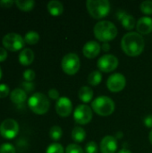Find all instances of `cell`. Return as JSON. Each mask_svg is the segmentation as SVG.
<instances>
[{"label": "cell", "instance_id": "19", "mask_svg": "<svg viewBox=\"0 0 152 153\" xmlns=\"http://www.w3.org/2000/svg\"><path fill=\"white\" fill-rule=\"evenodd\" d=\"M47 10L52 16H59L64 12V5L57 0H52L47 4Z\"/></svg>", "mask_w": 152, "mask_h": 153}, {"label": "cell", "instance_id": "20", "mask_svg": "<svg viewBox=\"0 0 152 153\" xmlns=\"http://www.w3.org/2000/svg\"><path fill=\"white\" fill-rule=\"evenodd\" d=\"M79 99L83 103H89L90 100H92L93 98V91L89 86H82L78 92Z\"/></svg>", "mask_w": 152, "mask_h": 153}, {"label": "cell", "instance_id": "32", "mask_svg": "<svg viewBox=\"0 0 152 153\" xmlns=\"http://www.w3.org/2000/svg\"><path fill=\"white\" fill-rule=\"evenodd\" d=\"M10 89L6 84H0V99L5 98L9 95Z\"/></svg>", "mask_w": 152, "mask_h": 153}, {"label": "cell", "instance_id": "34", "mask_svg": "<svg viewBox=\"0 0 152 153\" xmlns=\"http://www.w3.org/2000/svg\"><path fill=\"white\" fill-rule=\"evenodd\" d=\"M48 96L52 100H59V92L56 89H50L48 91Z\"/></svg>", "mask_w": 152, "mask_h": 153}, {"label": "cell", "instance_id": "2", "mask_svg": "<svg viewBox=\"0 0 152 153\" xmlns=\"http://www.w3.org/2000/svg\"><path fill=\"white\" fill-rule=\"evenodd\" d=\"M93 32L95 37L102 42L113 40L117 36V29L116 25L108 21H101L95 24Z\"/></svg>", "mask_w": 152, "mask_h": 153}, {"label": "cell", "instance_id": "11", "mask_svg": "<svg viewBox=\"0 0 152 153\" xmlns=\"http://www.w3.org/2000/svg\"><path fill=\"white\" fill-rule=\"evenodd\" d=\"M126 85V80L125 75L119 73L113 74L107 81V87L112 92H119L125 89Z\"/></svg>", "mask_w": 152, "mask_h": 153}, {"label": "cell", "instance_id": "8", "mask_svg": "<svg viewBox=\"0 0 152 153\" xmlns=\"http://www.w3.org/2000/svg\"><path fill=\"white\" fill-rule=\"evenodd\" d=\"M19 133L18 123L12 118H7L0 125V134L5 139H13Z\"/></svg>", "mask_w": 152, "mask_h": 153}, {"label": "cell", "instance_id": "4", "mask_svg": "<svg viewBox=\"0 0 152 153\" xmlns=\"http://www.w3.org/2000/svg\"><path fill=\"white\" fill-rule=\"evenodd\" d=\"M28 106L33 113L37 115H44L48 111L50 108V102L45 94L41 92H36L30 97L28 100Z\"/></svg>", "mask_w": 152, "mask_h": 153}, {"label": "cell", "instance_id": "16", "mask_svg": "<svg viewBox=\"0 0 152 153\" xmlns=\"http://www.w3.org/2000/svg\"><path fill=\"white\" fill-rule=\"evenodd\" d=\"M117 16H118V19L121 21L122 25L127 30H131L134 29V27L137 24L134 17L133 15H131V14H128V13H125L122 12L121 13H118Z\"/></svg>", "mask_w": 152, "mask_h": 153}, {"label": "cell", "instance_id": "28", "mask_svg": "<svg viewBox=\"0 0 152 153\" xmlns=\"http://www.w3.org/2000/svg\"><path fill=\"white\" fill-rule=\"evenodd\" d=\"M65 153H84V152L80 145L76 143H72L66 147Z\"/></svg>", "mask_w": 152, "mask_h": 153}, {"label": "cell", "instance_id": "14", "mask_svg": "<svg viewBox=\"0 0 152 153\" xmlns=\"http://www.w3.org/2000/svg\"><path fill=\"white\" fill-rule=\"evenodd\" d=\"M100 49H101V47L97 41L90 40L83 46L82 53L85 57L92 59V58H95L99 54Z\"/></svg>", "mask_w": 152, "mask_h": 153}, {"label": "cell", "instance_id": "1", "mask_svg": "<svg viewBox=\"0 0 152 153\" xmlns=\"http://www.w3.org/2000/svg\"><path fill=\"white\" fill-rule=\"evenodd\" d=\"M145 42L143 37L138 32H128L121 40V48L123 51L129 56H137L141 55L144 49Z\"/></svg>", "mask_w": 152, "mask_h": 153}, {"label": "cell", "instance_id": "24", "mask_svg": "<svg viewBox=\"0 0 152 153\" xmlns=\"http://www.w3.org/2000/svg\"><path fill=\"white\" fill-rule=\"evenodd\" d=\"M39 40V35L36 31H29L25 34L24 41L29 45H35Z\"/></svg>", "mask_w": 152, "mask_h": 153}, {"label": "cell", "instance_id": "12", "mask_svg": "<svg viewBox=\"0 0 152 153\" xmlns=\"http://www.w3.org/2000/svg\"><path fill=\"white\" fill-rule=\"evenodd\" d=\"M56 111L58 116L62 117H69L73 112V103L70 99L66 97H61L56 103Z\"/></svg>", "mask_w": 152, "mask_h": 153}, {"label": "cell", "instance_id": "21", "mask_svg": "<svg viewBox=\"0 0 152 153\" xmlns=\"http://www.w3.org/2000/svg\"><path fill=\"white\" fill-rule=\"evenodd\" d=\"M86 137V132L83 128L76 126L72 131V139L75 143H82L85 140Z\"/></svg>", "mask_w": 152, "mask_h": 153}, {"label": "cell", "instance_id": "13", "mask_svg": "<svg viewBox=\"0 0 152 153\" xmlns=\"http://www.w3.org/2000/svg\"><path fill=\"white\" fill-rule=\"evenodd\" d=\"M117 150V140L112 135L105 136L100 142L101 153H116Z\"/></svg>", "mask_w": 152, "mask_h": 153}, {"label": "cell", "instance_id": "40", "mask_svg": "<svg viewBox=\"0 0 152 153\" xmlns=\"http://www.w3.org/2000/svg\"><path fill=\"white\" fill-rule=\"evenodd\" d=\"M149 140H150V143H151V145H152V130L150 132V134H149Z\"/></svg>", "mask_w": 152, "mask_h": 153}, {"label": "cell", "instance_id": "9", "mask_svg": "<svg viewBox=\"0 0 152 153\" xmlns=\"http://www.w3.org/2000/svg\"><path fill=\"white\" fill-rule=\"evenodd\" d=\"M73 118L77 124L87 125L92 119V108L85 104L77 106L73 112Z\"/></svg>", "mask_w": 152, "mask_h": 153}, {"label": "cell", "instance_id": "18", "mask_svg": "<svg viewBox=\"0 0 152 153\" xmlns=\"http://www.w3.org/2000/svg\"><path fill=\"white\" fill-rule=\"evenodd\" d=\"M10 100L14 104H18V105L22 104L27 100V93L22 89L20 88L14 89L10 93Z\"/></svg>", "mask_w": 152, "mask_h": 153}, {"label": "cell", "instance_id": "26", "mask_svg": "<svg viewBox=\"0 0 152 153\" xmlns=\"http://www.w3.org/2000/svg\"><path fill=\"white\" fill-rule=\"evenodd\" d=\"M46 153H65V150L60 143H52L47 147Z\"/></svg>", "mask_w": 152, "mask_h": 153}, {"label": "cell", "instance_id": "29", "mask_svg": "<svg viewBox=\"0 0 152 153\" xmlns=\"http://www.w3.org/2000/svg\"><path fill=\"white\" fill-rule=\"evenodd\" d=\"M15 148L13 144L5 143L0 146V153H15Z\"/></svg>", "mask_w": 152, "mask_h": 153}, {"label": "cell", "instance_id": "7", "mask_svg": "<svg viewBox=\"0 0 152 153\" xmlns=\"http://www.w3.org/2000/svg\"><path fill=\"white\" fill-rule=\"evenodd\" d=\"M2 44L4 48L7 50L15 52L20 49H22L24 47L25 41L24 39L20 34L17 33H7L4 36L2 39Z\"/></svg>", "mask_w": 152, "mask_h": 153}, {"label": "cell", "instance_id": "35", "mask_svg": "<svg viewBox=\"0 0 152 153\" xmlns=\"http://www.w3.org/2000/svg\"><path fill=\"white\" fill-rule=\"evenodd\" d=\"M13 4L14 2L12 0H1L0 1V6L4 8H10Z\"/></svg>", "mask_w": 152, "mask_h": 153}, {"label": "cell", "instance_id": "3", "mask_svg": "<svg viewBox=\"0 0 152 153\" xmlns=\"http://www.w3.org/2000/svg\"><path fill=\"white\" fill-rule=\"evenodd\" d=\"M91 108L97 115L108 117L113 114L116 105L111 98L108 96H99L91 102Z\"/></svg>", "mask_w": 152, "mask_h": 153}, {"label": "cell", "instance_id": "6", "mask_svg": "<svg viewBox=\"0 0 152 153\" xmlns=\"http://www.w3.org/2000/svg\"><path fill=\"white\" fill-rule=\"evenodd\" d=\"M81 67V61L75 53H69L62 59V69L68 75L75 74Z\"/></svg>", "mask_w": 152, "mask_h": 153}, {"label": "cell", "instance_id": "30", "mask_svg": "<svg viewBox=\"0 0 152 153\" xmlns=\"http://www.w3.org/2000/svg\"><path fill=\"white\" fill-rule=\"evenodd\" d=\"M35 76H36L35 72L31 69H27L23 73V79L25 80V82H31L35 79Z\"/></svg>", "mask_w": 152, "mask_h": 153}, {"label": "cell", "instance_id": "33", "mask_svg": "<svg viewBox=\"0 0 152 153\" xmlns=\"http://www.w3.org/2000/svg\"><path fill=\"white\" fill-rule=\"evenodd\" d=\"M22 88H23V91L25 92H30L34 90V84L32 82H23L22 83Z\"/></svg>", "mask_w": 152, "mask_h": 153}, {"label": "cell", "instance_id": "41", "mask_svg": "<svg viewBox=\"0 0 152 153\" xmlns=\"http://www.w3.org/2000/svg\"><path fill=\"white\" fill-rule=\"evenodd\" d=\"M2 78V70H1V67H0V80Z\"/></svg>", "mask_w": 152, "mask_h": 153}, {"label": "cell", "instance_id": "38", "mask_svg": "<svg viewBox=\"0 0 152 153\" xmlns=\"http://www.w3.org/2000/svg\"><path fill=\"white\" fill-rule=\"evenodd\" d=\"M101 48H102V50H103V51H105V52H108V51L110 49V45H109L108 42H104V43L102 44Z\"/></svg>", "mask_w": 152, "mask_h": 153}, {"label": "cell", "instance_id": "23", "mask_svg": "<svg viewBox=\"0 0 152 153\" xmlns=\"http://www.w3.org/2000/svg\"><path fill=\"white\" fill-rule=\"evenodd\" d=\"M14 4H16V6L24 12H28L33 9L34 5H35V2L32 0H27V1H21V0H16L14 2Z\"/></svg>", "mask_w": 152, "mask_h": 153}, {"label": "cell", "instance_id": "37", "mask_svg": "<svg viewBox=\"0 0 152 153\" xmlns=\"http://www.w3.org/2000/svg\"><path fill=\"white\" fill-rule=\"evenodd\" d=\"M7 57V51L4 48H0V62H3Z\"/></svg>", "mask_w": 152, "mask_h": 153}, {"label": "cell", "instance_id": "25", "mask_svg": "<svg viewBox=\"0 0 152 153\" xmlns=\"http://www.w3.org/2000/svg\"><path fill=\"white\" fill-rule=\"evenodd\" d=\"M62 135H63V131L60 126H55L51 127V129L49 131V136L52 140L58 141L61 139Z\"/></svg>", "mask_w": 152, "mask_h": 153}, {"label": "cell", "instance_id": "22", "mask_svg": "<svg viewBox=\"0 0 152 153\" xmlns=\"http://www.w3.org/2000/svg\"><path fill=\"white\" fill-rule=\"evenodd\" d=\"M101 81H102V74H101L100 71H98V70L93 71L88 76V82L91 86L99 85L101 82Z\"/></svg>", "mask_w": 152, "mask_h": 153}, {"label": "cell", "instance_id": "31", "mask_svg": "<svg viewBox=\"0 0 152 153\" xmlns=\"http://www.w3.org/2000/svg\"><path fill=\"white\" fill-rule=\"evenodd\" d=\"M86 153H98V145L95 142H89L85 146Z\"/></svg>", "mask_w": 152, "mask_h": 153}, {"label": "cell", "instance_id": "27", "mask_svg": "<svg viewBox=\"0 0 152 153\" xmlns=\"http://www.w3.org/2000/svg\"><path fill=\"white\" fill-rule=\"evenodd\" d=\"M141 11L144 14H152V1H144L141 4Z\"/></svg>", "mask_w": 152, "mask_h": 153}, {"label": "cell", "instance_id": "15", "mask_svg": "<svg viewBox=\"0 0 152 153\" xmlns=\"http://www.w3.org/2000/svg\"><path fill=\"white\" fill-rule=\"evenodd\" d=\"M137 31L142 35L150 34L152 31V18L149 16H143L139 19L136 24Z\"/></svg>", "mask_w": 152, "mask_h": 153}, {"label": "cell", "instance_id": "5", "mask_svg": "<svg viewBox=\"0 0 152 153\" xmlns=\"http://www.w3.org/2000/svg\"><path fill=\"white\" fill-rule=\"evenodd\" d=\"M86 7L89 13L95 19L104 18L110 12V3L108 0H88Z\"/></svg>", "mask_w": 152, "mask_h": 153}, {"label": "cell", "instance_id": "10", "mask_svg": "<svg viewBox=\"0 0 152 153\" xmlns=\"http://www.w3.org/2000/svg\"><path fill=\"white\" fill-rule=\"evenodd\" d=\"M118 59L116 56L111 54L102 56L98 60V67L100 72L110 73L116 70L118 66Z\"/></svg>", "mask_w": 152, "mask_h": 153}, {"label": "cell", "instance_id": "17", "mask_svg": "<svg viewBox=\"0 0 152 153\" xmlns=\"http://www.w3.org/2000/svg\"><path fill=\"white\" fill-rule=\"evenodd\" d=\"M34 60V53L30 48H24L19 54V62L22 65H30Z\"/></svg>", "mask_w": 152, "mask_h": 153}, {"label": "cell", "instance_id": "39", "mask_svg": "<svg viewBox=\"0 0 152 153\" xmlns=\"http://www.w3.org/2000/svg\"><path fill=\"white\" fill-rule=\"evenodd\" d=\"M117 153H132V152L127 150V149H122L121 151H119Z\"/></svg>", "mask_w": 152, "mask_h": 153}, {"label": "cell", "instance_id": "36", "mask_svg": "<svg viewBox=\"0 0 152 153\" xmlns=\"http://www.w3.org/2000/svg\"><path fill=\"white\" fill-rule=\"evenodd\" d=\"M143 123H144V125H145L147 127H149V128H152V115H149V116H147V117L144 118Z\"/></svg>", "mask_w": 152, "mask_h": 153}]
</instances>
